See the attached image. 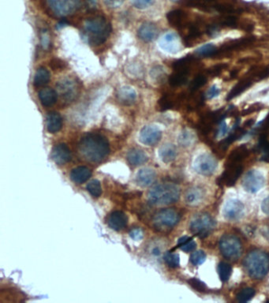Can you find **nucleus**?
<instances>
[{"label":"nucleus","instance_id":"nucleus-43","mask_svg":"<svg viewBox=\"0 0 269 303\" xmlns=\"http://www.w3.org/2000/svg\"><path fill=\"white\" fill-rule=\"evenodd\" d=\"M206 83H207V78L204 75H198L192 81V82L190 85V89L193 92L201 88Z\"/></svg>","mask_w":269,"mask_h":303},{"label":"nucleus","instance_id":"nucleus-10","mask_svg":"<svg viewBox=\"0 0 269 303\" xmlns=\"http://www.w3.org/2000/svg\"><path fill=\"white\" fill-rule=\"evenodd\" d=\"M217 166L218 162L215 157L208 153H203L198 156L193 163L195 171L204 176H212Z\"/></svg>","mask_w":269,"mask_h":303},{"label":"nucleus","instance_id":"nucleus-14","mask_svg":"<svg viewBox=\"0 0 269 303\" xmlns=\"http://www.w3.org/2000/svg\"><path fill=\"white\" fill-rule=\"evenodd\" d=\"M162 138L161 130L155 126H146L142 128L140 133L141 142L153 146L159 142Z\"/></svg>","mask_w":269,"mask_h":303},{"label":"nucleus","instance_id":"nucleus-46","mask_svg":"<svg viewBox=\"0 0 269 303\" xmlns=\"http://www.w3.org/2000/svg\"><path fill=\"white\" fill-rule=\"evenodd\" d=\"M227 67L224 64H220V65H216V66H212L211 68L208 70V74L211 76H218V75L221 74L222 71Z\"/></svg>","mask_w":269,"mask_h":303},{"label":"nucleus","instance_id":"nucleus-34","mask_svg":"<svg viewBox=\"0 0 269 303\" xmlns=\"http://www.w3.org/2000/svg\"><path fill=\"white\" fill-rule=\"evenodd\" d=\"M197 56L201 57H211L216 56L217 48L212 43L205 44L196 51Z\"/></svg>","mask_w":269,"mask_h":303},{"label":"nucleus","instance_id":"nucleus-54","mask_svg":"<svg viewBox=\"0 0 269 303\" xmlns=\"http://www.w3.org/2000/svg\"><path fill=\"white\" fill-rule=\"evenodd\" d=\"M41 42L42 45H43L44 48H47V47H48V45H49V36H48V33H46V32L43 33V35H42Z\"/></svg>","mask_w":269,"mask_h":303},{"label":"nucleus","instance_id":"nucleus-32","mask_svg":"<svg viewBox=\"0 0 269 303\" xmlns=\"http://www.w3.org/2000/svg\"><path fill=\"white\" fill-rule=\"evenodd\" d=\"M50 73L47 69L40 67L38 69L34 76V85L37 87L43 86L50 81Z\"/></svg>","mask_w":269,"mask_h":303},{"label":"nucleus","instance_id":"nucleus-47","mask_svg":"<svg viewBox=\"0 0 269 303\" xmlns=\"http://www.w3.org/2000/svg\"><path fill=\"white\" fill-rule=\"evenodd\" d=\"M104 4L109 8L116 9L122 6L124 0H104Z\"/></svg>","mask_w":269,"mask_h":303},{"label":"nucleus","instance_id":"nucleus-29","mask_svg":"<svg viewBox=\"0 0 269 303\" xmlns=\"http://www.w3.org/2000/svg\"><path fill=\"white\" fill-rule=\"evenodd\" d=\"M253 38H242V39L236 40H232L230 43H226L224 46H222L220 49H217V53H222V52H228V51H232V50L236 49V48L242 47V46L249 44L253 41Z\"/></svg>","mask_w":269,"mask_h":303},{"label":"nucleus","instance_id":"nucleus-16","mask_svg":"<svg viewBox=\"0 0 269 303\" xmlns=\"http://www.w3.org/2000/svg\"><path fill=\"white\" fill-rule=\"evenodd\" d=\"M205 190L200 186H193L185 194V202L190 206H198L205 199Z\"/></svg>","mask_w":269,"mask_h":303},{"label":"nucleus","instance_id":"nucleus-22","mask_svg":"<svg viewBox=\"0 0 269 303\" xmlns=\"http://www.w3.org/2000/svg\"><path fill=\"white\" fill-rule=\"evenodd\" d=\"M168 22L176 29H182L185 25L187 15L181 10L170 11L167 15Z\"/></svg>","mask_w":269,"mask_h":303},{"label":"nucleus","instance_id":"nucleus-50","mask_svg":"<svg viewBox=\"0 0 269 303\" xmlns=\"http://www.w3.org/2000/svg\"><path fill=\"white\" fill-rule=\"evenodd\" d=\"M130 235H131V239L135 241L141 240L143 238V231L141 228L133 229L132 231L130 232Z\"/></svg>","mask_w":269,"mask_h":303},{"label":"nucleus","instance_id":"nucleus-24","mask_svg":"<svg viewBox=\"0 0 269 303\" xmlns=\"http://www.w3.org/2000/svg\"><path fill=\"white\" fill-rule=\"evenodd\" d=\"M39 98L42 105L49 107L56 103L58 99V93L51 88H45L39 91Z\"/></svg>","mask_w":269,"mask_h":303},{"label":"nucleus","instance_id":"nucleus-27","mask_svg":"<svg viewBox=\"0 0 269 303\" xmlns=\"http://www.w3.org/2000/svg\"><path fill=\"white\" fill-rule=\"evenodd\" d=\"M127 161L133 166H139L148 161L147 155L140 149H132L127 154Z\"/></svg>","mask_w":269,"mask_h":303},{"label":"nucleus","instance_id":"nucleus-11","mask_svg":"<svg viewBox=\"0 0 269 303\" xmlns=\"http://www.w3.org/2000/svg\"><path fill=\"white\" fill-rule=\"evenodd\" d=\"M56 87L58 94L66 102H72L78 95L79 88L77 82L74 79L69 78L62 79L56 84Z\"/></svg>","mask_w":269,"mask_h":303},{"label":"nucleus","instance_id":"nucleus-20","mask_svg":"<svg viewBox=\"0 0 269 303\" xmlns=\"http://www.w3.org/2000/svg\"><path fill=\"white\" fill-rule=\"evenodd\" d=\"M117 97H118L119 103L123 105H132L136 101L137 93L132 87L123 86L118 91Z\"/></svg>","mask_w":269,"mask_h":303},{"label":"nucleus","instance_id":"nucleus-26","mask_svg":"<svg viewBox=\"0 0 269 303\" xmlns=\"http://www.w3.org/2000/svg\"><path fill=\"white\" fill-rule=\"evenodd\" d=\"M159 157L164 163H171L174 161L177 156V149L174 144H166L159 149Z\"/></svg>","mask_w":269,"mask_h":303},{"label":"nucleus","instance_id":"nucleus-33","mask_svg":"<svg viewBox=\"0 0 269 303\" xmlns=\"http://www.w3.org/2000/svg\"><path fill=\"white\" fill-rule=\"evenodd\" d=\"M178 246L184 252H192L197 247V243L192 240V238L183 236L178 240Z\"/></svg>","mask_w":269,"mask_h":303},{"label":"nucleus","instance_id":"nucleus-56","mask_svg":"<svg viewBox=\"0 0 269 303\" xmlns=\"http://www.w3.org/2000/svg\"><path fill=\"white\" fill-rule=\"evenodd\" d=\"M152 254H154V256L160 255V254H161V250H160V248L159 247L153 248V250H152Z\"/></svg>","mask_w":269,"mask_h":303},{"label":"nucleus","instance_id":"nucleus-53","mask_svg":"<svg viewBox=\"0 0 269 303\" xmlns=\"http://www.w3.org/2000/svg\"><path fill=\"white\" fill-rule=\"evenodd\" d=\"M261 210L265 215L269 216V196L265 198L261 204Z\"/></svg>","mask_w":269,"mask_h":303},{"label":"nucleus","instance_id":"nucleus-9","mask_svg":"<svg viewBox=\"0 0 269 303\" xmlns=\"http://www.w3.org/2000/svg\"><path fill=\"white\" fill-rule=\"evenodd\" d=\"M265 185V178L261 171L251 170L245 175L242 180V187L250 194H256Z\"/></svg>","mask_w":269,"mask_h":303},{"label":"nucleus","instance_id":"nucleus-36","mask_svg":"<svg viewBox=\"0 0 269 303\" xmlns=\"http://www.w3.org/2000/svg\"><path fill=\"white\" fill-rule=\"evenodd\" d=\"M164 259L166 264H168L171 268H177L179 266L180 263V258L177 254H173L172 252L166 253L164 256Z\"/></svg>","mask_w":269,"mask_h":303},{"label":"nucleus","instance_id":"nucleus-18","mask_svg":"<svg viewBox=\"0 0 269 303\" xmlns=\"http://www.w3.org/2000/svg\"><path fill=\"white\" fill-rule=\"evenodd\" d=\"M127 215L122 211H114L108 216L107 223L108 226L115 231H121L127 226Z\"/></svg>","mask_w":269,"mask_h":303},{"label":"nucleus","instance_id":"nucleus-55","mask_svg":"<svg viewBox=\"0 0 269 303\" xmlns=\"http://www.w3.org/2000/svg\"><path fill=\"white\" fill-rule=\"evenodd\" d=\"M261 235L269 242V225L261 228Z\"/></svg>","mask_w":269,"mask_h":303},{"label":"nucleus","instance_id":"nucleus-31","mask_svg":"<svg viewBox=\"0 0 269 303\" xmlns=\"http://www.w3.org/2000/svg\"><path fill=\"white\" fill-rule=\"evenodd\" d=\"M189 73L183 72V71H175L174 74H172L168 81L172 86L178 87L181 86V85H184L187 83V80H188Z\"/></svg>","mask_w":269,"mask_h":303},{"label":"nucleus","instance_id":"nucleus-28","mask_svg":"<svg viewBox=\"0 0 269 303\" xmlns=\"http://www.w3.org/2000/svg\"><path fill=\"white\" fill-rule=\"evenodd\" d=\"M195 61L194 56H185L180 60H177L172 64V67L174 71H183V72L189 73L191 66Z\"/></svg>","mask_w":269,"mask_h":303},{"label":"nucleus","instance_id":"nucleus-1","mask_svg":"<svg viewBox=\"0 0 269 303\" xmlns=\"http://www.w3.org/2000/svg\"><path fill=\"white\" fill-rule=\"evenodd\" d=\"M78 149L81 157L93 163L103 161L110 152L107 139L98 134H85L79 142Z\"/></svg>","mask_w":269,"mask_h":303},{"label":"nucleus","instance_id":"nucleus-49","mask_svg":"<svg viewBox=\"0 0 269 303\" xmlns=\"http://www.w3.org/2000/svg\"><path fill=\"white\" fill-rule=\"evenodd\" d=\"M236 19L233 16L227 17L225 19H222L220 21V25L225 26L232 27L236 25Z\"/></svg>","mask_w":269,"mask_h":303},{"label":"nucleus","instance_id":"nucleus-25","mask_svg":"<svg viewBox=\"0 0 269 303\" xmlns=\"http://www.w3.org/2000/svg\"><path fill=\"white\" fill-rule=\"evenodd\" d=\"M62 119L58 112H50L47 116V129L48 132L55 134L62 129Z\"/></svg>","mask_w":269,"mask_h":303},{"label":"nucleus","instance_id":"nucleus-45","mask_svg":"<svg viewBox=\"0 0 269 303\" xmlns=\"http://www.w3.org/2000/svg\"><path fill=\"white\" fill-rule=\"evenodd\" d=\"M132 4L137 9H146L151 6L154 2V0H131Z\"/></svg>","mask_w":269,"mask_h":303},{"label":"nucleus","instance_id":"nucleus-5","mask_svg":"<svg viewBox=\"0 0 269 303\" xmlns=\"http://www.w3.org/2000/svg\"><path fill=\"white\" fill-rule=\"evenodd\" d=\"M215 227V220L207 213L195 215L190 223L191 232L201 239L210 235Z\"/></svg>","mask_w":269,"mask_h":303},{"label":"nucleus","instance_id":"nucleus-3","mask_svg":"<svg viewBox=\"0 0 269 303\" xmlns=\"http://www.w3.org/2000/svg\"><path fill=\"white\" fill-rule=\"evenodd\" d=\"M244 266L250 277L262 279L269 271V256L261 250H253L245 258Z\"/></svg>","mask_w":269,"mask_h":303},{"label":"nucleus","instance_id":"nucleus-40","mask_svg":"<svg viewBox=\"0 0 269 303\" xmlns=\"http://www.w3.org/2000/svg\"><path fill=\"white\" fill-rule=\"evenodd\" d=\"M150 75H151L152 79H154V81L160 83L165 79L166 74L162 66H154V68L152 69Z\"/></svg>","mask_w":269,"mask_h":303},{"label":"nucleus","instance_id":"nucleus-37","mask_svg":"<svg viewBox=\"0 0 269 303\" xmlns=\"http://www.w3.org/2000/svg\"><path fill=\"white\" fill-rule=\"evenodd\" d=\"M87 190L92 196L95 198H99L102 194L101 186L100 182L98 180H94L89 182L87 185Z\"/></svg>","mask_w":269,"mask_h":303},{"label":"nucleus","instance_id":"nucleus-52","mask_svg":"<svg viewBox=\"0 0 269 303\" xmlns=\"http://www.w3.org/2000/svg\"><path fill=\"white\" fill-rule=\"evenodd\" d=\"M228 132V126H227V124L224 121L220 123V128H219V131L217 133V137L218 138H222V137L224 136V134Z\"/></svg>","mask_w":269,"mask_h":303},{"label":"nucleus","instance_id":"nucleus-7","mask_svg":"<svg viewBox=\"0 0 269 303\" xmlns=\"http://www.w3.org/2000/svg\"><path fill=\"white\" fill-rule=\"evenodd\" d=\"M220 249L223 256L230 260H235L242 254V244L233 235H225L221 238Z\"/></svg>","mask_w":269,"mask_h":303},{"label":"nucleus","instance_id":"nucleus-35","mask_svg":"<svg viewBox=\"0 0 269 303\" xmlns=\"http://www.w3.org/2000/svg\"><path fill=\"white\" fill-rule=\"evenodd\" d=\"M218 273L220 276V280L223 282L228 281L231 278L232 273V268L230 264L225 262H220L218 265Z\"/></svg>","mask_w":269,"mask_h":303},{"label":"nucleus","instance_id":"nucleus-15","mask_svg":"<svg viewBox=\"0 0 269 303\" xmlns=\"http://www.w3.org/2000/svg\"><path fill=\"white\" fill-rule=\"evenodd\" d=\"M52 158L57 164H66L71 160V150L66 144H56L52 149Z\"/></svg>","mask_w":269,"mask_h":303},{"label":"nucleus","instance_id":"nucleus-2","mask_svg":"<svg viewBox=\"0 0 269 303\" xmlns=\"http://www.w3.org/2000/svg\"><path fill=\"white\" fill-rule=\"evenodd\" d=\"M111 29L110 24L104 17H94L87 19L84 24L85 38L94 45L104 43L110 34Z\"/></svg>","mask_w":269,"mask_h":303},{"label":"nucleus","instance_id":"nucleus-51","mask_svg":"<svg viewBox=\"0 0 269 303\" xmlns=\"http://www.w3.org/2000/svg\"><path fill=\"white\" fill-rule=\"evenodd\" d=\"M50 66L53 69V70H61L64 68V62L59 60H53L50 62Z\"/></svg>","mask_w":269,"mask_h":303},{"label":"nucleus","instance_id":"nucleus-23","mask_svg":"<svg viewBox=\"0 0 269 303\" xmlns=\"http://www.w3.org/2000/svg\"><path fill=\"white\" fill-rule=\"evenodd\" d=\"M91 176V171L84 166L75 167L71 172V180L77 184L84 183Z\"/></svg>","mask_w":269,"mask_h":303},{"label":"nucleus","instance_id":"nucleus-44","mask_svg":"<svg viewBox=\"0 0 269 303\" xmlns=\"http://www.w3.org/2000/svg\"><path fill=\"white\" fill-rule=\"evenodd\" d=\"M189 283L191 284L192 288L195 289L196 291H200V292H205L207 290V286L205 285V283L200 281L198 279H191L189 281Z\"/></svg>","mask_w":269,"mask_h":303},{"label":"nucleus","instance_id":"nucleus-38","mask_svg":"<svg viewBox=\"0 0 269 303\" xmlns=\"http://www.w3.org/2000/svg\"><path fill=\"white\" fill-rule=\"evenodd\" d=\"M194 141V136L188 130H183L178 138V142L183 147L191 146Z\"/></svg>","mask_w":269,"mask_h":303},{"label":"nucleus","instance_id":"nucleus-17","mask_svg":"<svg viewBox=\"0 0 269 303\" xmlns=\"http://www.w3.org/2000/svg\"><path fill=\"white\" fill-rule=\"evenodd\" d=\"M159 47L169 53L175 54L180 50V43L176 34L167 33L159 40Z\"/></svg>","mask_w":269,"mask_h":303},{"label":"nucleus","instance_id":"nucleus-39","mask_svg":"<svg viewBox=\"0 0 269 303\" xmlns=\"http://www.w3.org/2000/svg\"><path fill=\"white\" fill-rule=\"evenodd\" d=\"M174 100L169 96L165 95L162 97L158 102V107L161 111H166V110L172 109L174 107Z\"/></svg>","mask_w":269,"mask_h":303},{"label":"nucleus","instance_id":"nucleus-8","mask_svg":"<svg viewBox=\"0 0 269 303\" xmlns=\"http://www.w3.org/2000/svg\"><path fill=\"white\" fill-rule=\"evenodd\" d=\"M50 11L58 17L71 15L78 9L80 0H46Z\"/></svg>","mask_w":269,"mask_h":303},{"label":"nucleus","instance_id":"nucleus-4","mask_svg":"<svg viewBox=\"0 0 269 303\" xmlns=\"http://www.w3.org/2000/svg\"><path fill=\"white\" fill-rule=\"evenodd\" d=\"M180 197V189L173 183H161L149 193V201L155 205H168L175 203Z\"/></svg>","mask_w":269,"mask_h":303},{"label":"nucleus","instance_id":"nucleus-30","mask_svg":"<svg viewBox=\"0 0 269 303\" xmlns=\"http://www.w3.org/2000/svg\"><path fill=\"white\" fill-rule=\"evenodd\" d=\"M253 84V81L250 79H245L238 83V85L234 87V89L231 91L230 93L228 94V101L234 99V97H238L240 95L241 93H243L245 91L248 89L249 87H250Z\"/></svg>","mask_w":269,"mask_h":303},{"label":"nucleus","instance_id":"nucleus-12","mask_svg":"<svg viewBox=\"0 0 269 303\" xmlns=\"http://www.w3.org/2000/svg\"><path fill=\"white\" fill-rule=\"evenodd\" d=\"M245 214V205L241 201L230 199L227 201L223 209L224 218L228 221H238Z\"/></svg>","mask_w":269,"mask_h":303},{"label":"nucleus","instance_id":"nucleus-48","mask_svg":"<svg viewBox=\"0 0 269 303\" xmlns=\"http://www.w3.org/2000/svg\"><path fill=\"white\" fill-rule=\"evenodd\" d=\"M220 89L216 85H212L208 91L206 97L209 100L213 99L215 97H217L220 95Z\"/></svg>","mask_w":269,"mask_h":303},{"label":"nucleus","instance_id":"nucleus-21","mask_svg":"<svg viewBox=\"0 0 269 303\" xmlns=\"http://www.w3.org/2000/svg\"><path fill=\"white\" fill-rule=\"evenodd\" d=\"M155 180V172L150 168H144L139 171L136 181L139 186L147 187L154 183Z\"/></svg>","mask_w":269,"mask_h":303},{"label":"nucleus","instance_id":"nucleus-41","mask_svg":"<svg viewBox=\"0 0 269 303\" xmlns=\"http://www.w3.org/2000/svg\"><path fill=\"white\" fill-rule=\"evenodd\" d=\"M254 295V289L249 287V288L243 289L240 292L238 293V295H237V299L241 303H246V302H249L253 299Z\"/></svg>","mask_w":269,"mask_h":303},{"label":"nucleus","instance_id":"nucleus-13","mask_svg":"<svg viewBox=\"0 0 269 303\" xmlns=\"http://www.w3.org/2000/svg\"><path fill=\"white\" fill-rule=\"evenodd\" d=\"M243 167L241 163L228 162L226 169L220 178L221 183L227 186H234L242 174Z\"/></svg>","mask_w":269,"mask_h":303},{"label":"nucleus","instance_id":"nucleus-19","mask_svg":"<svg viewBox=\"0 0 269 303\" xmlns=\"http://www.w3.org/2000/svg\"><path fill=\"white\" fill-rule=\"evenodd\" d=\"M158 32L156 25L151 22H146L138 29V37L143 41L151 42L157 38Z\"/></svg>","mask_w":269,"mask_h":303},{"label":"nucleus","instance_id":"nucleus-57","mask_svg":"<svg viewBox=\"0 0 269 303\" xmlns=\"http://www.w3.org/2000/svg\"><path fill=\"white\" fill-rule=\"evenodd\" d=\"M88 6H90V7H94L96 4V0H86Z\"/></svg>","mask_w":269,"mask_h":303},{"label":"nucleus","instance_id":"nucleus-42","mask_svg":"<svg viewBox=\"0 0 269 303\" xmlns=\"http://www.w3.org/2000/svg\"><path fill=\"white\" fill-rule=\"evenodd\" d=\"M205 260H206V254L203 250L194 252L191 257V262L195 266L201 265Z\"/></svg>","mask_w":269,"mask_h":303},{"label":"nucleus","instance_id":"nucleus-6","mask_svg":"<svg viewBox=\"0 0 269 303\" xmlns=\"http://www.w3.org/2000/svg\"><path fill=\"white\" fill-rule=\"evenodd\" d=\"M179 221V215L174 209L166 208L159 211L154 216L153 223L159 231H167L174 227Z\"/></svg>","mask_w":269,"mask_h":303}]
</instances>
